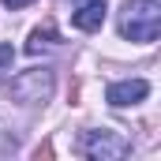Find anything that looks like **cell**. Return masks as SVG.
Returning a JSON list of instances; mask_svg holds the SVG:
<instances>
[{"label":"cell","mask_w":161,"mask_h":161,"mask_svg":"<svg viewBox=\"0 0 161 161\" xmlns=\"http://www.w3.org/2000/svg\"><path fill=\"white\" fill-rule=\"evenodd\" d=\"M161 30V0H127L120 34L131 41H154Z\"/></svg>","instance_id":"cell-1"},{"label":"cell","mask_w":161,"mask_h":161,"mask_svg":"<svg viewBox=\"0 0 161 161\" xmlns=\"http://www.w3.org/2000/svg\"><path fill=\"white\" fill-rule=\"evenodd\" d=\"M79 150L86 154V158L116 161V158H124V154L131 150V142H127L124 135H116V131H86V135L79 139Z\"/></svg>","instance_id":"cell-2"},{"label":"cell","mask_w":161,"mask_h":161,"mask_svg":"<svg viewBox=\"0 0 161 161\" xmlns=\"http://www.w3.org/2000/svg\"><path fill=\"white\" fill-rule=\"evenodd\" d=\"M11 94H15V101H23V105H41V101H49V94H53V71H45V68L23 71L19 79L11 82Z\"/></svg>","instance_id":"cell-3"},{"label":"cell","mask_w":161,"mask_h":161,"mask_svg":"<svg viewBox=\"0 0 161 161\" xmlns=\"http://www.w3.org/2000/svg\"><path fill=\"white\" fill-rule=\"evenodd\" d=\"M146 94H150V82L146 79H124V82H113L105 90V101L113 109H127V105H139Z\"/></svg>","instance_id":"cell-4"},{"label":"cell","mask_w":161,"mask_h":161,"mask_svg":"<svg viewBox=\"0 0 161 161\" xmlns=\"http://www.w3.org/2000/svg\"><path fill=\"white\" fill-rule=\"evenodd\" d=\"M101 23H105V0H90V4H82L71 11V26L75 30H101Z\"/></svg>","instance_id":"cell-5"},{"label":"cell","mask_w":161,"mask_h":161,"mask_svg":"<svg viewBox=\"0 0 161 161\" xmlns=\"http://www.w3.org/2000/svg\"><path fill=\"white\" fill-rule=\"evenodd\" d=\"M49 45H56V26H53V19H45V26L34 30V38L26 45V53H41V49H49Z\"/></svg>","instance_id":"cell-6"},{"label":"cell","mask_w":161,"mask_h":161,"mask_svg":"<svg viewBox=\"0 0 161 161\" xmlns=\"http://www.w3.org/2000/svg\"><path fill=\"white\" fill-rule=\"evenodd\" d=\"M11 60H15V49L11 45H0V68H8Z\"/></svg>","instance_id":"cell-7"},{"label":"cell","mask_w":161,"mask_h":161,"mask_svg":"<svg viewBox=\"0 0 161 161\" xmlns=\"http://www.w3.org/2000/svg\"><path fill=\"white\" fill-rule=\"evenodd\" d=\"M4 4H8V8L15 11V8H26V4H34V0H4Z\"/></svg>","instance_id":"cell-8"}]
</instances>
